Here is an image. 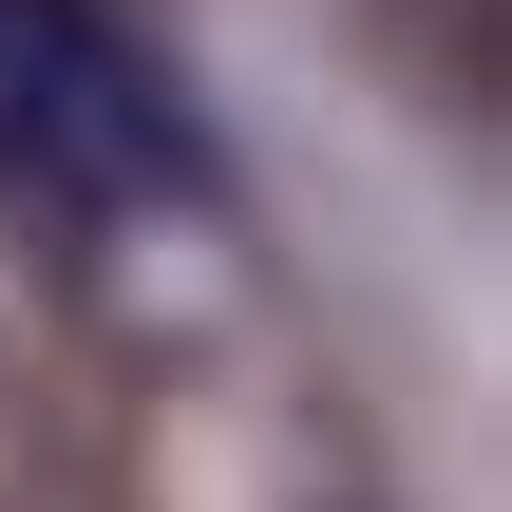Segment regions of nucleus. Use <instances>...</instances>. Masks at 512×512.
Here are the masks:
<instances>
[{
    "mask_svg": "<svg viewBox=\"0 0 512 512\" xmlns=\"http://www.w3.org/2000/svg\"><path fill=\"white\" fill-rule=\"evenodd\" d=\"M0 190L95 209V228L209 190V133H190V95L133 57L114 0H0Z\"/></svg>",
    "mask_w": 512,
    "mask_h": 512,
    "instance_id": "1",
    "label": "nucleus"
}]
</instances>
